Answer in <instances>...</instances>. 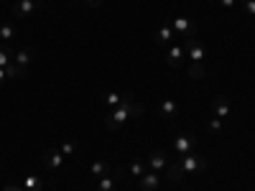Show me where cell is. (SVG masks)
<instances>
[{"label": "cell", "instance_id": "16", "mask_svg": "<svg viewBox=\"0 0 255 191\" xmlns=\"http://www.w3.org/2000/svg\"><path fill=\"white\" fill-rule=\"evenodd\" d=\"M5 77L8 79H26L28 77V67H20V64L10 61L8 67H5Z\"/></svg>", "mask_w": 255, "mask_h": 191}, {"label": "cell", "instance_id": "27", "mask_svg": "<svg viewBox=\"0 0 255 191\" xmlns=\"http://www.w3.org/2000/svg\"><path fill=\"white\" fill-rule=\"evenodd\" d=\"M209 130H212V133H220V130H222V120H220V117H212V120H209Z\"/></svg>", "mask_w": 255, "mask_h": 191}, {"label": "cell", "instance_id": "18", "mask_svg": "<svg viewBox=\"0 0 255 191\" xmlns=\"http://www.w3.org/2000/svg\"><path fill=\"white\" fill-rule=\"evenodd\" d=\"M202 77H207L204 61H191L189 64V79H202Z\"/></svg>", "mask_w": 255, "mask_h": 191}, {"label": "cell", "instance_id": "3", "mask_svg": "<svg viewBox=\"0 0 255 191\" xmlns=\"http://www.w3.org/2000/svg\"><path fill=\"white\" fill-rule=\"evenodd\" d=\"M194 148H197V135H194V133H181V135L176 138V143H174V156L181 158V156L191 153Z\"/></svg>", "mask_w": 255, "mask_h": 191}, {"label": "cell", "instance_id": "25", "mask_svg": "<svg viewBox=\"0 0 255 191\" xmlns=\"http://www.w3.org/2000/svg\"><path fill=\"white\" fill-rule=\"evenodd\" d=\"M26 189L28 191H41V189H44V181H41L38 176H28L26 179Z\"/></svg>", "mask_w": 255, "mask_h": 191}, {"label": "cell", "instance_id": "28", "mask_svg": "<svg viewBox=\"0 0 255 191\" xmlns=\"http://www.w3.org/2000/svg\"><path fill=\"white\" fill-rule=\"evenodd\" d=\"M220 3H222L225 8H232V5H235V3H238V0H220Z\"/></svg>", "mask_w": 255, "mask_h": 191}, {"label": "cell", "instance_id": "2", "mask_svg": "<svg viewBox=\"0 0 255 191\" xmlns=\"http://www.w3.org/2000/svg\"><path fill=\"white\" fill-rule=\"evenodd\" d=\"M133 104V102H130ZM130 104H120V107H115L108 117H105V125H108V130H120V125L130 117Z\"/></svg>", "mask_w": 255, "mask_h": 191}, {"label": "cell", "instance_id": "20", "mask_svg": "<svg viewBox=\"0 0 255 191\" xmlns=\"http://www.w3.org/2000/svg\"><path fill=\"white\" fill-rule=\"evenodd\" d=\"M148 171V163L143 161V158H135L133 163H130V176H135V179H140L143 174Z\"/></svg>", "mask_w": 255, "mask_h": 191}, {"label": "cell", "instance_id": "22", "mask_svg": "<svg viewBox=\"0 0 255 191\" xmlns=\"http://www.w3.org/2000/svg\"><path fill=\"white\" fill-rule=\"evenodd\" d=\"M15 33H18V31H15V26H13V23H3V26H0V38H3L5 44H8V41H10Z\"/></svg>", "mask_w": 255, "mask_h": 191}, {"label": "cell", "instance_id": "5", "mask_svg": "<svg viewBox=\"0 0 255 191\" xmlns=\"http://www.w3.org/2000/svg\"><path fill=\"white\" fill-rule=\"evenodd\" d=\"M171 28H174L176 36H184V38L197 36V23H194V20H189V18H184V15H176L171 20Z\"/></svg>", "mask_w": 255, "mask_h": 191}, {"label": "cell", "instance_id": "7", "mask_svg": "<svg viewBox=\"0 0 255 191\" xmlns=\"http://www.w3.org/2000/svg\"><path fill=\"white\" fill-rule=\"evenodd\" d=\"M135 99V92L128 90L123 95H115V92H105L102 95V104H108V107H120V104H130Z\"/></svg>", "mask_w": 255, "mask_h": 191}, {"label": "cell", "instance_id": "1", "mask_svg": "<svg viewBox=\"0 0 255 191\" xmlns=\"http://www.w3.org/2000/svg\"><path fill=\"white\" fill-rule=\"evenodd\" d=\"M181 168H184V174H204L207 171V158L204 156H197V153H186L179 158Z\"/></svg>", "mask_w": 255, "mask_h": 191}, {"label": "cell", "instance_id": "6", "mask_svg": "<svg viewBox=\"0 0 255 191\" xmlns=\"http://www.w3.org/2000/svg\"><path fill=\"white\" fill-rule=\"evenodd\" d=\"M44 8H46L44 3H33V0H20V3L13 5V15H15V18H28V15L41 13Z\"/></svg>", "mask_w": 255, "mask_h": 191}, {"label": "cell", "instance_id": "21", "mask_svg": "<svg viewBox=\"0 0 255 191\" xmlns=\"http://www.w3.org/2000/svg\"><path fill=\"white\" fill-rule=\"evenodd\" d=\"M13 56H15V54L8 49V44H5V46H0V69H5L8 64H10V59H13Z\"/></svg>", "mask_w": 255, "mask_h": 191}, {"label": "cell", "instance_id": "17", "mask_svg": "<svg viewBox=\"0 0 255 191\" xmlns=\"http://www.w3.org/2000/svg\"><path fill=\"white\" fill-rule=\"evenodd\" d=\"M90 174H92V179H102V176H108V174H110V163H108V161H95V163H92V168H90Z\"/></svg>", "mask_w": 255, "mask_h": 191}, {"label": "cell", "instance_id": "24", "mask_svg": "<svg viewBox=\"0 0 255 191\" xmlns=\"http://www.w3.org/2000/svg\"><path fill=\"white\" fill-rule=\"evenodd\" d=\"M97 191H115V179L102 176V179H100V184H97Z\"/></svg>", "mask_w": 255, "mask_h": 191}, {"label": "cell", "instance_id": "10", "mask_svg": "<svg viewBox=\"0 0 255 191\" xmlns=\"http://www.w3.org/2000/svg\"><path fill=\"white\" fill-rule=\"evenodd\" d=\"M64 161H67V158H64L61 151H56V148H49V151L44 153V166L51 168V171H59V168L64 166Z\"/></svg>", "mask_w": 255, "mask_h": 191}, {"label": "cell", "instance_id": "23", "mask_svg": "<svg viewBox=\"0 0 255 191\" xmlns=\"http://www.w3.org/2000/svg\"><path fill=\"white\" fill-rule=\"evenodd\" d=\"M59 151H61V156H64V158H69V156H74V151H77V140H64V143H61V148H59Z\"/></svg>", "mask_w": 255, "mask_h": 191}, {"label": "cell", "instance_id": "32", "mask_svg": "<svg viewBox=\"0 0 255 191\" xmlns=\"http://www.w3.org/2000/svg\"><path fill=\"white\" fill-rule=\"evenodd\" d=\"M33 3H44V0H33Z\"/></svg>", "mask_w": 255, "mask_h": 191}, {"label": "cell", "instance_id": "15", "mask_svg": "<svg viewBox=\"0 0 255 191\" xmlns=\"http://www.w3.org/2000/svg\"><path fill=\"white\" fill-rule=\"evenodd\" d=\"M212 112H215V117H227L230 115V102L227 97H215V102H212Z\"/></svg>", "mask_w": 255, "mask_h": 191}, {"label": "cell", "instance_id": "8", "mask_svg": "<svg viewBox=\"0 0 255 191\" xmlns=\"http://www.w3.org/2000/svg\"><path fill=\"white\" fill-rule=\"evenodd\" d=\"M181 115V104L176 102V99H163L161 104H158V117L161 120H174V117H179Z\"/></svg>", "mask_w": 255, "mask_h": 191}, {"label": "cell", "instance_id": "11", "mask_svg": "<svg viewBox=\"0 0 255 191\" xmlns=\"http://www.w3.org/2000/svg\"><path fill=\"white\" fill-rule=\"evenodd\" d=\"M166 176H168V181H171V184H181V181L186 179V174H184V168H181L179 158L168 161V166H166Z\"/></svg>", "mask_w": 255, "mask_h": 191}, {"label": "cell", "instance_id": "14", "mask_svg": "<svg viewBox=\"0 0 255 191\" xmlns=\"http://www.w3.org/2000/svg\"><path fill=\"white\" fill-rule=\"evenodd\" d=\"M174 36H176V33H174L171 23H163V26L158 28V33H156V44H158V46H168Z\"/></svg>", "mask_w": 255, "mask_h": 191}, {"label": "cell", "instance_id": "30", "mask_svg": "<svg viewBox=\"0 0 255 191\" xmlns=\"http://www.w3.org/2000/svg\"><path fill=\"white\" fill-rule=\"evenodd\" d=\"M3 191H23V189H18V186H5Z\"/></svg>", "mask_w": 255, "mask_h": 191}, {"label": "cell", "instance_id": "9", "mask_svg": "<svg viewBox=\"0 0 255 191\" xmlns=\"http://www.w3.org/2000/svg\"><path fill=\"white\" fill-rule=\"evenodd\" d=\"M145 163H148V168H151V171H166V166H168V156L163 153V151H153L151 156L145 158Z\"/></svg>", "mask_w": 255, "mask_h": 191}, {"label": "cell", "instance_id": "29", "mask_svg": "<svg viewBox=\"0 0 255 191\" xmlns=\"http://www.w3.org/2000/svg\"><path fill=\"white\" fill-rule=\"evenodd\" d=\"M87 5H92V8H97V5H102V0H84Z\"/></svg>", "mask_w": 255, "mask_h": 191}, {"label": "cell", "instance_id": "4", "mask_svg": "<svg viewBox=\"0 0 255 191\" xmlns=\"http://www.w3.org/2000/svg\"><path fill=\"white\" fill-rule=\"evenodd\" d=\"M184 51H186V56L191 61H204V56H207V49H204V44H202L197 36L184 38Z\"/></svg>", "mask_w": 255, "mask_h": 191}, {"label": "cell", "instance_id": "19", "mask_svg": "<svg viewBox=\"0 0 255 191\" xmlns=\"http://www.w3.org/2000/svg\"><path fill=\"white\" fill-rule=\"evenodd\" d=\"M13 61H15V64H20V67H28V64L33 61V49H23V51H18V54L13 56Z\"/></svg>", "mask_w": 255, "mask_h": 191}, {"label": "cell", "instance_id": "31", "mask_svg": "<svg viewBox=\"0 0 255 191\" xmlns=\"http://www.w3.org/2000/svg\"><path fill=\"white\" fill-rule=\"evenodd\" d=\"M5 79H8V77H5V69H0V84H3Z\"/></svg>", "mask_w": 255, "mask_h": 191}, {"label": "cell", "instance_id": "12", "mask_svg": "<svg viewBox=\"0 0 255 191\" xmlns=\"http://www.w3.org/2000/svg\"><path fill=\"white\" fill-rule=\"evenodd\" d=\"M138 181H140V191H158L161 186V176L156 171H145Z\"/></svg>", "mask_w": 255, "mask_h": 191}, {"label": "cell", "instance_id": "13", "mask_svg": "<svg viewBox=\"0 0 255 191\" xmlns=\"http://www.w3.org/2000/svg\"><path fill=\"white\" fill-rule=\"evenodd\" d=\"M184 56H186V51H184V44L181 46H168V51H166V61H168V67H181V61H184Z\"/></svg>", "mask_w": 255, "mask_h": 191}, {"label": "cell", "instance_id": "26", "mask_svg": "<svg viewBox=\"0 0 255 191\" xmlns=\"http://www.w3.org/2000/svg\"><path fill=\"white\" fill-rule=\"evenodd\" d=\"M238 3H243V8H245V13H250V15H255V0H238Z\"/></svg>", "mask_w": 255, "mask_h": 191}]
</instances>
